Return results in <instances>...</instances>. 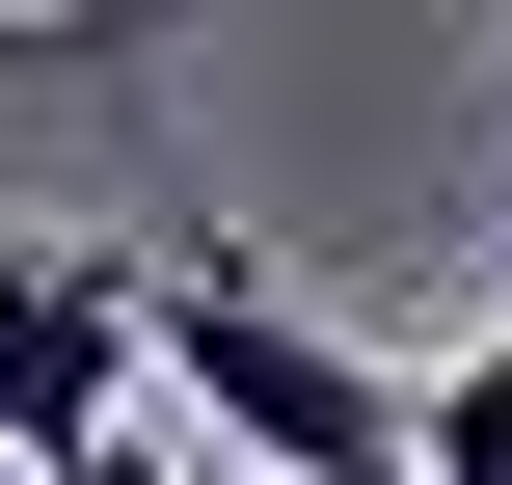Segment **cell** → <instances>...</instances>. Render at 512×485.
Returning a JSON list of instances; mask_svg holds the SVG:
<instances>
[{"mask_svg":"<svg viewBox=\"0 0 512 485\" xmlns=\"http://www.w3.org/2000/svg\"><path fill=\"white\" fill-rule=\"evenodd\" d=\"M162 405L243 485H432V378H378L351 324H297L243 270H162Z\"/></svg>","mask_w":512,"mask_h":485,"instance_id":"1","label":"cell"},{"mask_svg":"<svg viewBox=\"0 0 512 485\" xmlns=\"http://www.w3.org/2000/svg\"><path fill=\"white\" fill-rule=\"evenodd\" d=\"M81 485H189V459H162V432H108V459H81Z\"/></svg>","mask_w":512,"mask_h":485,"instance_id":"3","label":"cell"},{"mask_svg":"<svg viewBox=\"0 0 512 485\" xmlns=\"http://www.w3.org/2000/svg\"><path fill=\"white\" fill-rule=\"evenodd\" d=\"M135 378H162V270H108V243H0V459L81 485L135 432Z\"/></svg>","mask_w":512,"mask_h":485,"instance_id":"2","label":"cell"}]
</instances>
